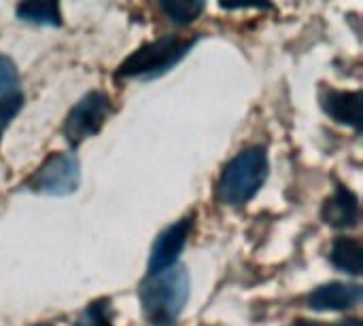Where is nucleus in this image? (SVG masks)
<instances>
[{"instance_id":"f257e3e1","label":"nucleus","mask_w":363,"mask_h":326,"mask_svg":"<svg viewBox=\"0 0 363 326\" xmlns=\"http://www.w3.org/2000/svg\"><path fill=\"white\" fill-rule=\"evenodd\" d=\"M138 297L140 312L149 326H174L189 299V272L183 265H172L147 276Z\"/></svg>"},{"instance_id":"f03ea898","label":"nucleus","mask_w":363,"mask_h":326,"mask_svg":"<svg viewBox=\"0 0 363 326\" xmlns=\"http://www.w3.org/2000/svg\"><path fill=\"white\" fill-rule=\"evenodd\" d=\"M268 178V153L264 146H247L232 157L217 185V197L223 206L242 208L249 204Z\"/></svg>"},{"instance_id":"7ed1b4c3","label":"nucleus","mask_w":363,"mask_h":326,"mask_svg":"<svg viewBox=\"0 0 363 326\" xmlns=\"http://www.w3.org/2000/svg\"><path fill=\"white\" fill-rule=\"evenodd\" d=\"M194 38H181L177 34H166L157 40H151L138 47L130 57H125L119 68L117 76L121 78H153L174 64H179L189 49L194 47Z\"/></svg>"},{"instance_id":"20e7f679","label":"nucleus","mask_w":363,"mask_h":326,"mask_svg":"<svg viewBox=\"0 0 363 326\" xmlns=\"http://www.w3.org/2000/svg\"><path fill=\"white\" fill-rule=\"evenodd\" d=\"M79 182H81L79 157L74 153H53L21 187L38 195L66 197L79 189Z\"/></svg>"},{"instance_id":"39448f33","label":"nucleus","mask_w":363,"mask_h":326,"mask_svg":"<svg viewBox=\"0 0 363 326\" xmlns=\"http://www.w3.org/2000/svg\"><path fill=\"white\" fill-rule=\"evenodd\" d=\"M111 115V98L104 91L85 93L68 112L64 121V138L70 146L83 144L87 138L96 136Z\"/></svg>"},{"instance_id":"423d86ee","label":"nucleus","mask_w":363,"mask_h":326,"mask_svg":"<svg viewBox=\"0 0 363 326\" xmlns=\"http://www.w3.org/2000/svg\"><path fill=\"white\" fill-rule=\"evenodd\" d=\"M191 231H194V216H185V219L172 223L170 227H166L157 235V240L153 242L151 255H149V265H147L149 276L177 265Z\"/></svg>"},{"instance_id":"0eeeda50","label":"nucleus","mask_w":363,"mask_h":326,"mask_svg":"<svg viewBox=\"0 0 363 326\" xmlns=\"http://www.w3.org/2000/svg\"><path fill=\"white\" fill-rule=\"evenodd\" d=\"M362 301V286L347 282H330L315 289L306 297V308L315 312H347Z\"/></svg>"},{"instance_id":"6e6552de","label":"nucleus","mask_w":363,"mask_h":326,"mask_svg":"<svg viewBox=\"0 0 363 326\" xmlns=\"http://www.w3.org/2000/svg\"><path fill=\"white\" fill-rule=\"evenodd\" d=\"M321 108L342 125L362 129V91H338L323 87L321 89Z\"/></svg>"},{"instance_id":"1a4fd4ad","label":"nucleus","mask_w":363,"mask_h":326,"mask_svg":"<svg viewBox=\"0 0 363 326\" xmlns=\"http://www.w3.org/2000/svg\"><path fill=\"white\" fill-rule=\"evenodd\" d=\"M321 216L325 221V225L334 227V229H351L357 227L359 223V199L357 195L338 185L334 195L325 199L323 208H321Z\"/></svg>"},{"instance_id":"9d476101","label":"nucleus","mask_w":363,"mask_h":326,"mask_svg":"<svg viewBox=\"0 0 363 326\" xmlns=\"http://www.w3.org/2000/svg\"><path fill=\"white\" fill-rule=\"evenodd\" d=\"M330 261L336 269L357 278L363 269V246L355 238H336L330 250Z\"/></svg>"},{"instance_id":"9b49d317","label":"nucleus","mask_w":363,"mask_h":326,"mask_svg":"<svg viewBox=\"0 0 363 326\" xmlns=\"http://www.w3.org/2000/svg\"><path fill=\"white\" fill-rule=\"evenodd\" d=\"M21 21L34 25H62V11L57 2H21L15 6Z\"/></svg>"},{"instance_id":"f8f14e48","label":"nucleus","mask_w":363,"mask_h":326,"mask_svg":"<svg viewBox=\"0 0 363 326\" xmlns=\"http://www.w3.org/2000/svg\"><path fill=\"white\" fill-rule=\"evenodd\" d=\"M160 6L170 17V21L181 25L191 23L204 11V2H191V0H172V2H162Z\"/></svg>"},{"instance_id":"ddd939ff","label":"nucleus","mask_w":363,"mask_h":326,"mask_svg":"<svg viewBox=\"0 0 363 326\" xmlns=\"http://www.w3.org/2000/svg\"><path fill=\"white\" fill-rule=\"evenodd\" d=\"M21 93L19 91V72L17 66L13 64L11 57L0 53V104L13 95Z\"/></svg>"},{"instance_id":"4468645a","label":"nucleus","mask_w":363,"mask_h":326,"mask_svg":"<svg viewBox=\"0 0 363 326\" xmlns=\"http://www.w3.org/2000/svg\"><path fill=\"white\" fill-rule=\"evenodd\" d=\"M108 305L111 303L106 299H98V301L89 303L81 312V316L77 318L74 326H113L111 314H108V310H111Z\"/></svg>"},{"instance_id":"2eb2a0df","label":"nucleus","mask_w":363,"mask_h":326,"mask_svg":"<svg viewBox=\"0 0 363 326\" xmlns=\"http://www.w3.org/2000/svg\"><path fill=\"white\" fill-rule=\"evenodd\" d=\"M21 106H23V95H21V93L13 95V98L4 100V102L0 104V136H2V132L9 127V123L15 119V115L21 110Z\"/></svg>"},{"instance_id":"dca6fc26","label":"nucleus","mask_w":363,"mask_h":326,"mask_svg":"<svg viewBox=\"0 0 363 326\" xmlns=\"http://www.w3.org/2000/svg\"><path fill=\"white\" fill-rule=\"evenodd\" d=\"M338 326H362V325H359V320H345V322H340Z\"/></svg>"},{"instance_id":"f3484780","label":"nucleus","mask_w":363,"mask_h":326,"mask_svg":"<svg viewBox=\"0 0 363 326\" xmlns=\"http://www.w3.org/2000/svg\"><path fill=\"white\" fill-rule=\"evenodd\" d=\"M36 326H51L49 322H43V325H36Z\"/></svg>"}]
</instances>
